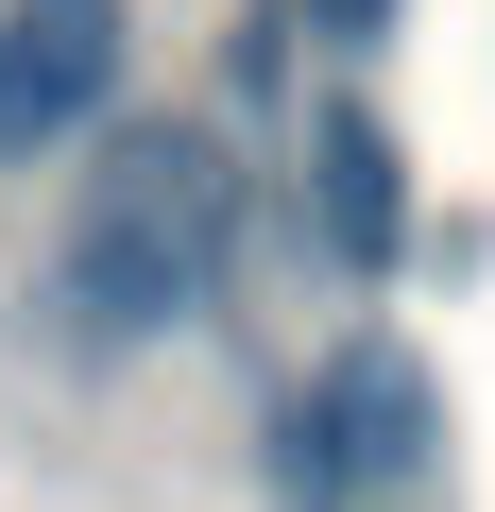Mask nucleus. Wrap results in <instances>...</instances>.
Masks as SVG:
<instances>
[{"label":"nucleus","mask_w":495,"mask_h":512,"mask_svg":"<svg viewBox=\"0 0 495 512\" xmlns=\"http://www.w3.org/2000/svg\"><path fill=\"white\" fill-rule=\"evenodd\" d=\"M239 205H257V188H239V154L205 120H120L103 171L52 222V325L86 359H137V342L205 325L222 274H239Z\"/></svg>","instance_id":"obj_1"},{"label":"nucleus","mask_w":495,"mask_h":512,"mask_svg":"<svg viewBox=\"0 0 495 512\" xmlns=\"http://www.w3.org/2000/svg\"><path fill=\"white\" fill-rule=\"evenodd\" d=\"M427 461H444V393H427V359H410V342H342V359L291 393V427H274V495H291V512L410 495Z\"/></svg>","instance_id":"obj_2"},{"label":"nucleus","mask_w":495,"mask_h":512,"mask_svg":"<svg viewBox=\"0 0 495 512\" xmlns=\"http://www.w3.org/2000/svg\"><path fill=\"white\" fill-rule=\"evenodd\" d=\"M137 35H120V0H0V171H35L69 137H103Z\"/></svg>","instance_id":"obj_3"},{"label":"nucleus","mask_w":495,"mask_h":512,"mask_svg":"<svg viewBox=\"0 0 495 512\" xmlns=\"http://www.w3.org/2000/svg\"><path fill=\"white\" fill-rule=\"evenodd\" d=\"M308 222H325V256H342V274H393V239H410L393 137H376L359 103H325V120H308Z\"/></svg>","instance_id":"obj_4"},{"label":"nucleus","mask_w":495,"mask_h":512,"mask_svg":"<svg viewBox=\"0 0 495 512\" xmlns=\"http://www.w3.org/2000/svg\"><path fill=\"white\" fill-rule=\"evenodd\" d=\"M308 35H342V52H359V35H393V0H308Z\"/></svg>","instance_id":"obj_5"}]
</instances>
